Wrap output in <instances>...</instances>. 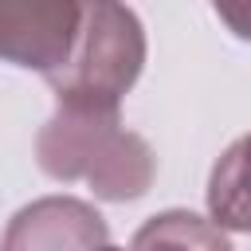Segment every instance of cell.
<instances>
[{
  "mask_svg": "<svg viewBox=\"0 0 251 251\" xmlns=\"http://www.w3.org/2000/svg\"><path fill=\"white\" fill-rule=\"evenodd\" d=\"M35 161L55 180H86L102 200H137L157 176L149 141L122 126L118 110L59 102L35 137Z\"/></svg>",
  "mask_w": 251,
  "mask_h": 251,
  "instance_id": "1",
  "label": "cell"
},
{
  "mask_svg": "<svg viewBox=\"0 0 251 251\" xmlns=\"http://www.w3.org/2000/svg\"><path fill=\"white\" fill-rule=\"evenodd\" d=\"M145 63L141 20L122 4H82V24L71 59L47 78L55 102L118 110Z\"/></svg>",
  "mask_w": 251,
  "mask_h": 251,
  "instance_id": "2",
  "label": "cell"
},
{
  "mask_svg": "<svg viewBox=\"0 0 251 251\" xmlns=\"http://www.w3.org/2000/svg\"><path fill=\"white\" fill-rule=\"evenodd\" d=\"M82 4L0 0V59L51 78L75 51Z\"/></svg>",
  "mask_w": 251,
  "mask_h": 251,
  "instance_id": "3",
  "label": "cell"
},
{
  "mask_svg": "<svg viewBox=\"0 0 251 251\" xmlns=\"http://www.w3.org/2000/svg\"><path fill=\"white\" fill-rule=\"evenodd\" d=\"M106 220L75 196H43L20 208L0 239V251H102Z\"/></svg>",
  "mask_w": 251,
  "mask_h": 251,
  "instance_id": "4",
  "label": "cell"
},
{
  "mask_svg": "<svg viewBox=\"0 0 251 251\" xmlns=\"http://www.w3.org/2000/svg\"><path fill=\"white\" fill-rule=\"evenodd\" d=\"M208 212L216 227L251 231V133L231 141L208 176Z\"/></svg>",
  "mask_w": 251,
  "mask_h": 251,
  "instance_id": "5",
  "label": "cell"
},
{
  "mask_svg": "<svg viewBox=\"0 0 251 251\" xmlns=\"http://www.w3.org/2000/svg\"><path fill=\"white\" fill-rule=\"evenodd\" d=\"M129 251H231V243H227L224 227H216L212 220L173 208V212L149 216L137 227Z\"/></svg>",
  "mask_w": 251,
  "mask_h": 251,
  "instance_id": "6",
  "label": "cell"
},
{
  "mask_svg": "<svg viewBox=\"0 0 251 251\" xmlns=\"http://www.w3.org/2000/svg\"><path fill=\"white\" fill-rule=\"evenodd\" d=\"M216 16L239 35V39H251V4H243V8H231V4H224V8H216Z\"/></svg>",
  "mask_w": 251,
  "mask_h": 251,
  "instance_id": "7",
  "label": "cell"
},
{
  "mask_svg": "<svg viewBox=\"0 0 251 251\" xmlns=\"http://www.w3.org/2000/svg\"><path fill=\"white\" fill-rule=\"evenodd\" d=\"M102 251H122V247H102Z\"/></svg>",
  "mask_w": 251,
  "mask_h": 251,
  "instance_id": "8",
  "label": "cell"
}]
</instances>
